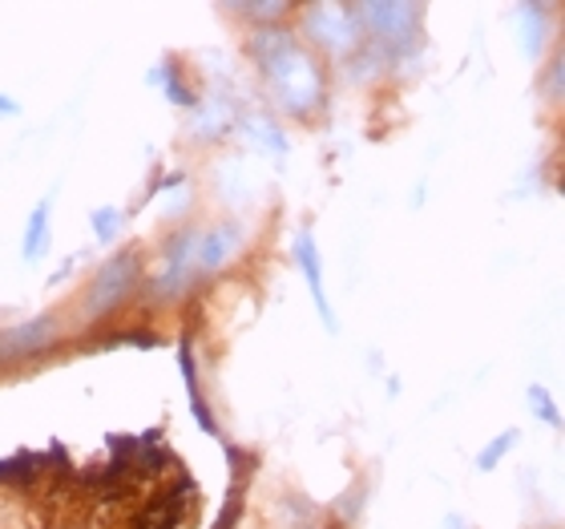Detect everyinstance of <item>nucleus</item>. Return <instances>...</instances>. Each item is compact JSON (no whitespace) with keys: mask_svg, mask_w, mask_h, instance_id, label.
I'll return each mask as SVG.
<instances>
[{"mask_svg":"<svg viewBox=\"0 0 565 529\" xmlns=\"http://www.w3.org/2000/svg\"><path fill=\"white\" fill-rule=\"evenodd\" d=\"M250 53L259 57L271 97L287 114H311L323 102L319 61L295 41L291 29H259L250 36Z\"/></svg>","mask_w":565,"mask_h":529,"instance_id":"1","label":"nucleus"},{"mask_svg":"<svg viewBox=\"0 0 565 529\" xmlns=\"http://www.w3.org/2000/svg\"><path fill=\"white\" fill-rule=\"evenodd\" d=\"M352 12L364 36L376 41L380 53H404L416 41L424 4H413V0H364V4H352Z\"/></svg>","mask_w":565,"mask_h":529,"instance_id":"2","label":"nucleus"},{"mask_svg":"<svg viewBox=\"0 0 565 529\" xmlns=\"http://www.w3.org/2000/svg\"><path fill=\"white\" fill-rule=\"evenodd\" d=\"M303 21H307L303 24L307 36H311L319 49L335 53V57H348V53L360 45V36H364L352 4H307Z\"/></svg>","mask_w":565,"mask_h":529,"instance_id":"3","label":"nucleus"},{"mask_svg":"<svg viewBox=\"0 0 565 529\" xmlns=\"http://www.w3.org/2000/svg\"><path fill=\"white\" fill-rule=\"evenodd\" d=\"M138 283V260L134 255H114L97 267L89 292H85V319H102L130 295V287Z\"/></svg>","mask_w":565,"mask_h":529,"instance_id":"4","label":"nucleus"},{"mask_svg":"<svg viewBox=\"0 0 565 529\" xmlns=\"http://www.w3.org/2000/svg\"><path fill=\"white\" fill-rule=\"evenodd\" d=\"M53 340H57V319L53 316L12 324V328L0 331V364H12V360H24V356H41Z\"/></svg>","mask_w":565,"mask_h":529,"instance_id":"5","label":"nucleus"},{"mask_svg":"<svg viewBox=\"0 0 565 529\" xmlns=\"http://www.w3.org/2000/svg\"><path fill=\"white\" fill-rule=\"evenodd\" d=\"M194 255H199V231H178L170 243H166V271L158 275V299H170V295H178L182 287H186L190 279V267H194Z\"/></svg>","mask_w":565,"mask_h":529,"instance_id":"6","label":"nucleus"},{"mask_svg":"<svg viewBox=\"0 0 565 529\" xmlns=\"http://www.w3.org/2000/svg\"><path fill=\"white\" fill-rule=\"evenodd\" d=\"M295 263H299V271H303L307 292H311V299H316V311H319V319H323V328L335 331V307H331V299H328L323 263H319V247H316V235H311V231H299V235H295Z\"/></svg>","mask_w":565,"mask_h":529,"instance_id":"7","label":"nucleus"},{"mask_svg":"<svg viewBox=\"0 0 565 529\" xmlns=\"http://www.w3.org/2000/svg\"><path fill=\"white\" fill-rule=\"evenodd\" d=\"M238 243H243V226H238V223L211 226V231H202V235H199V255H194V263H199L202 271L226 267V263L235 260Z\"/></svg>","mask_w":565,"mask_h":529,"instance_id":"8","label":"nucleus"},{"mask_svg":"<svg viewBox=\"0 0 565 529\" xmlns=\"http://www.w3.org/2000/svg\"><path fill=\"white\" fill-rule=\"evenodd\" d=\"M550 4H521L518 17H521V49H525V57H542L545 41H550Z\"/></svg>","mask_w":565,"mask_h":529,"instance_id":"9","label":"nucleus"},{"mask_svg":"<svg viewBox=\"0 0 565 529\" xmlns=\"http://www.w3.org/2000/svg\"><path fill=\"white\" fill-rule=\"evenodd\" d=\"M178 368H182V380H186V396H190L194 421L202 424V433L218 436V429H214V421H211V409H206V400H202V392H199V364H194V343L190 340H182V348H178Z\"/></svg>","mask_w":565,"mask_h":529,"instance_id":"10","label":"nucleus"},{"mask_svg":"<svg viewBox=\"0 0 565 529\" xmlns=\"http://www.w3.org/2000/svg\"><path fill=\"white\" fill-rule=\"evenodd\" d=\"M49 214H53V194L36 202L33 214H29V223H24V239H21L24 263H36L49 251Z\"/></svg>","mask_w":565,"mask_h":529,"instance_id":"11","label":"nucleus"},{"mask_svg":"<svg viewBox=\"0 0 565 529\" xmlns=\"http://www.w3.org/2000/svg\"><path fill=\"white\" fill-rule=\"evenodd\" d=\"M243 126H247V138L255 141V146H263V150H271V154H287V138H282V130L271 118H247Z\"/></svg>","mask_w":565,"mask_h":529,"instance_id":"12","label":"nucleus"},{"mask_svg":"<svg viewBox=\"0 0 565 529\" xmlns=\"http://www.w3.org/2000/svg\"><path fill=\"white\" fill-rule=\"evenodd\" d=\"M518 441H521V433H518V429H509V433H497L493 441H489V445H484L481 453H477V469H481V473H493L497 465H501V461H505V453H509V448L518 445Z\"/></svg>","mask_w":565,"mask_h":529,"instance_id":"13","label":"nucleus"},{"mask_svg":"<svg viewBox=\"0 0 565 529\" xmlns=\"http://www.w3.org/2000/svg\"><path fill=\"white\" fill-rule=\"evenodd\" d=\"M146 82H150V85H162L166 97H170L174 106H199V102H194V94H190L186 85L178 82L170 65H158V70H150V73H146Z\"/></svg>","mask_w":565,"mask_h":529,"instance_id":"14","label":"nucleus"},{"mask_svg":"<svg viewBox=\"0 0 565 529\" xmlns=\"http://www.w3.org/2000/svg\"><path fill=\"white\" fill-rule=\"evenodd\" d=\"M89 223H94L97 243H114L118 231H121V223H126V214H121L118 207H97V211L89 214Z\"/></svg>","mask_w":565,"mask_h":529,"instance_id":"15","label":"nucleus"},{"mask_svg":"<svg viewBox=\"0 0 565 529\" xmlns=\"http://www.w3.org/2000/svg\"><path fill=\"white\" fill-rule=\"evenodd\" d=\"M525 400H530V409L537 412V416H542L545 424H562V416H557V404L554 400H550V392L542 389V384H530V392H525Z\"/></svg>","mask_w":565,"mask_h":529,"instance_id":"16","label":"nucleus"},{"mask_svg":"<svg viewBox=\"0 0 565 529\" xmlns=\"http://www.w3.org/2000/svg\"><path fill=\"white\" fill-rule=\"evenodd\" d=\"M364 494H367V489H364V482H360L352 497H343V501H340V518L343 521H355V509L364 506Z\"/></svg>","mask_w":565,"mask_h":529,"instance_id":"17","label":"nucleus"},{"mask_svg":"<svg viewBox=\"0 0 565 529\" xmlns=\"http://www.w3.org/2000/svg\"><path fill=\"white\" fill-rule=\"evenodd\" d=\"M243 12H250V17H282L287 4H243Z\"/></svg>","mask_w":565,"mask_h":529,"instance_id":"18","label":"nucleus"},{"mask_svg":"<svg viewBox=\"0 0 565 529\" xmlns=\"http://www.w3.org/2000/svg\"><path fill=\"white\" fill-rule=\"evenodd\" d=\"M550 97H562V57L554 61V70H550V82H545Z\"/></svg>","mask_w":565,"mask_h":529,"instance_id":"19","label":"nucleus"},{"mask_svg":"<svg viewBox=\"0 0 565 529\" xmlns=\"http://www.w3.org/2000/svg\"><path fill=\"white\" fill-rule=\"evenodd\" d=\"M17 114H21V106L9 94H0V118H17Z\"/></svg>","mask_w":565,"mask_h":529,"instance_id":"20","label":"nucleus"},{"mask_svg":"<svg viewBox=\"0 0 565 529\" xmlns=\"http://www.w3.org/2000/svg\"><path fill=\"white\" fill-rule=\"evenodd\" d=\"M445 529H469V521L460 518V514H448V518H445Z\"/></svg>","mask_w":565,"mask_h":529,"instance_id":"21","label":"nucleus"}]
</instances>
